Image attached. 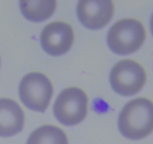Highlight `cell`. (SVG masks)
Returning <instances> with one entry per match:
<instances>
[{
	"mask_svg": "<svg viewBox=\"0 0 153 144\" xmlns=\"http://www.w3.org/2000/svg\"><path fill=\"white\" fill-rule=\"evenodd\" d=\"M120 133L131 140L145 138L153 131V102L137 98L126 104L118 118Z\"/></svg>",
	"mask_w": 153,
	"mask_h": 144,
	"instance_id": "cell-1",
	"label": "cell"
},
{
	"mask_svg": "<svg viewBox=\"0 0 153 144\" xmlns=\"http://www.w3.org/2000/svg\"><path fill=\"white\" fill-rule=\"evenodd\" d=\"M146 39V29L140 21L134 18L122 19L115 22L107 34L109 48L119 55L136 52Z\"/></svg>",
	"mask_w": 153,
	"mask_h": 144,
	"instance_id": "cell-2",
	"label": "cell"
},
{
	"mask_svg": "<svg viewBox=\"0 0 153 144\" xmlns=\"http://www.w3.org/2000/svg\"><path fill=\"white\" fill-rule=\"evenodd\" d=\"M88 98L86 93L78 87L63 90L54 104V114L62 124L73 126L83 121L88 114Z\"/></svg>",
	"mask_w": 153,
	"mask_h": 144,
	"instance_id": "cell-3",
	"label": "cell"
},
{
	"mask_svg": "<svg viewBox=\"0 0 153 144\" xmlns=\"http://www.w3.org/2000/svg\"><path fill=\"white\" fill-rule=\"evenodd\" d=\"M19 94L24 104L33 110L43 112L53 94V86L49 78L40 72L25 75L19 86Z\"/></svg>",
	"mask_w": 153,
	"mask_h": 144,
	"instance_id": "cell-4",
	"label": "cell"
},
{
	"mask_svg": "<svg viewBox=\"0 0 153 144\" xmlns=\"http://www.w3.org/2000/svg\"><path fill=\"white\" fill-rule=\"evenodd\" d=\"M146 74L143 66L132 59H123L117 63L110 74L113 89L123 96L138 93L144 86Z\"/></svg>",
	"mask_w": 153,
	"mask_h": 144,
	"instance_id": "cell-5",
	"label": "cell"
},
{
	"mask_svg": "<svg viewBox=\"0 0 153 144\" xmlns=\"http://www.w3.org/2000/svg\"><path fill=\"white\" fill-rule=\"evenodd\" d=\"M74 40V32L70 24L55 21L44 27L40 34L43 49L52 56H61L68 52Z\"/></svg>",
	"mask_w": 153,
	"mask_h": 144,
	"instance_id": "cell-6",
	"label": "cell"
},
{
	"mask_svg": "<svg viewBox=\"0 0 153 144\" xmlns=\"http://www.w3.org/2000/svg\"><path fill=\"white\" fill-rule=\"evenodd\" d=\"M77 15L85 27L100 29L111 20L114 3L108 0H81L77 4Z\"/></svg>",
	"mask_w": 153,
	"mask_h": 144,
	"instance_id": "cell-7",
	"label": "cell"
},
{
	"mask_svg": "<svg viewBox=\"0 0 153 144\" xmlns=\"http://www.w3.org/2000/svg\"><path fill=\"white\" fill-rule=\"evenodd\" d=\"M25 115L22 108L15 100L0 98V136L8 137L22 130Z\"/></svg>",
	"mask_w": 153,
	"mask_h": 144,
	"instance_id": "cell-8",
	"label": "cell"
},
{
	"mask_svg": "<svg viewBox=\"0 0 153 144\" xmlns=\"http://www.w3.org/2000/svg\"><path fill=\"white\" fill-rule=\"evenodd\" d=\"M55 0H28L19 2L22 15L33 22H41L50 17L56 9Z\"/></svg>",
	"mask_w": 153,
	"mask_h": 144,
	"instance_id": "cell-9",
	"label": "cell"
},
{
	"mask_svg": "<svg viewBox=\"0 0 153 144\" xmlns=\"http://www.w3.org/2000/svg\"><path fill=\"white\" fill-rule=\"evenodd\" d=\"M26 144H69L65 132L51 124L40 126L28 136Z\"/></svg>",
	"mask_w": 153,
	"mask_h": 144,
	"instance_id": "cell-10",
	"label": "cell"
},
{
	"mask_svg": "<svg viewBox=\"0 0 153 144\" xmlns=\"http://www.w3.org/2000/svg\"><path fill=\"white\" fill-rule=\"evenodd\" d=\"M150 28H151V31H152V33L153 34V14L151 16V20H150Z\"/></svg>",
	"mask_w": 153,
	"mask_h": 144,
	"instance_id": "cell-11",
	"label": "cell"
}]
</instances>
